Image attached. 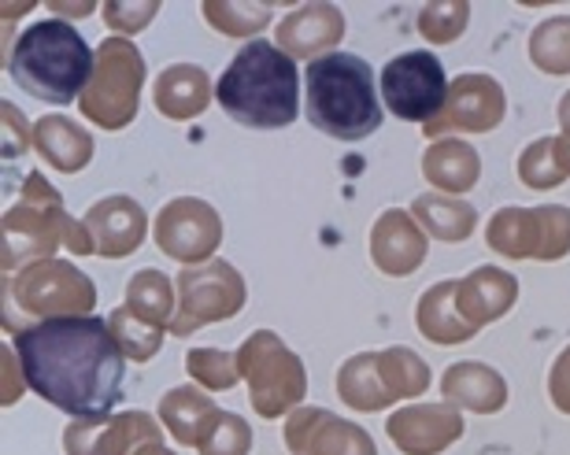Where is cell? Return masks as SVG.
Returning <instances> with one entry per match:
<instances>
[{
    "mask_svg": "<svg viewBox=\"0 0 570 455\" xmlns=\"http://www.w3.org/2000/svg\"><path fill=\"white\" fill-rule=\"evenodd\" d=\"M16 356L30 389L75 423L108 418L122 400L127 352L105 318L60 315L22 326L16 334Z\"/></svg>",
    "mask_w": 570,
    "mask_h": 455,
    "instance_id": "1",
    "label": "cell"
},
{
    "mask_svg": "<svg viewBox=\"0 0 570 455\" xmlns=\"http://www.w3.org/2000/svg\"><path fill=\"white\" fill-rule=\"evenodd\" d=\"M215 100L248 130L289 127L301 111V75L293 56L264 38H253L223 71Z\"/></svg>",
    "mask_w": 570,
    "mask_h": 455,
    "instance_id": "2",
    "label": "cell"
},
{
    "mask_svg": "<svg viewBox=\"0 0 570 455\" xmlns=\"http://www.w3.org/2000/svg\"><path fill=\"white\" fill-rule=\"evenodd\" d=\"M307 122L337 141H363L382 127V100L371 63L352 52H326L307 63Z\"/></svg>",
    "mask_w": 570,
    "mask_h": 455,
    "instance_id": "3",
    "label": "cell"
},
{
    "mask_svg": "<svg viewBox=\"0 0 570 455\" xmlns=\"http://www.w3.org/2000/svg\"><path fill=\"white\" fill-rule=\"evenodd\" d=\"M8 75L22 93L49 105H75L94 75V52L71 22L41 19L19 33L8 52Z\"/></svg>",
    "mask_w": 570,
    "mask_h": 455,
    "instance_id": "4",
    "label": "cell"
},
{
    "mask_svg": "<svg viewBox=\"0 0 570 455\" xmlns=\"http://www.w3.org/2000/svg\"><path fill=\"white\" fill-rule=\"evenodd\" d=\"M145 78L141 52L130 41L108 38L97 52V78L82 97V111L100 127L119 130L138 116V89Z\"/></svg>",
    "mask_w": 570,
    "mask_h": 455,
    "instance_id": "5",
    "label": "cell"
},
{
    "mask_svg": "<svg viewBox=\"0 0 570 455\" xmlns=\"http://www.w3.org/2000/svg\"><path fill=\"white\" fill-rule=\"evenodd\" d=\"M237 367L253 385V407L264 418L282 415L304 396V370L275 334L259 329L237 352Z\"/></svg>",
    "mask_w": 570,
    "mask_h": 455,
    "instance_id": "6",
    "label": "cell"
},
{
    "mask_svg": "<svg viewBox=\"0 0 570 455\" xmlns=\"http://www.w3.org/2000/svg\"><path fill=\"white\" fill-rule=\"evenodd\" d=\"M449 93L452 89L449 78H444V67L426 49L393 56L382 71L385 105H390L393 116H401L407 122H433L444 111Z\"/></svg>",
    "mask_w": 570,
    "mask_h": 455,
    "instance_id": "7",
    "label": "cell"
},
{
    "mask_svg": "<svg viewBox=\"0 0 570 455\" xmlns=\"http://www.w3.org/2000/svg\"><path fill=\"white\" fill-rule=\"evenodd\" d=\"M489 245L504 256L560 259L570 253V211L567 208H504L489 226Z\"/></svg>",
    "mask_w": 570,
    "mask_h": 455,
    "instance_id": "8",
    "label": "cell"
},
{
    "mask_svg": "<svg viewBox=\"0 0 570 455\" xmlns=\"http://www.w3.org/2000/svg\"><path fill=\"white\" fill-rule=\"evenodd\" d=\"M178 289H181V315L178 323L170 326L175 334H189L204 323H215V318H230L242 311L245 304V286L242 278L234 275L230 264H208V267H197V270H181L178 278Z\"/></svg>",
    "mask_w": 570,
    "mask_h": 455,
    "instance_id": "9",
    "label": "cell"
},
{
    "mask_svg": "<svg viewBox=\"0 0 570 455\" xmlns=\"http://www.w3.org/2000/svg\"><path fill=\"white\" fill-rule=\"evenodd\" d=\"M11 289H16V300L27 307V311L45 315V318L89 311L97 300L94 281L86 275H78L75 267L56 264V259H45V264H33L30 270H22Z\"/></svg>",
    "mask_w": 570,
    "mask_h": 455,
    "instance_id": "10",
    "label": "cell"
},
{
    "mask_svg": "<svg viewBox=\"0 0 570 455\" xmlns=\"http://www.w3.org/2000/svg\"><path fill=\"white\" fill-rule=\"evenodd\" d=\"M219 237H223V222L204 200L181 197V200H170L167 208L159 211L156 245L175 259L212 256L215 245H219Z\"/></svg>",
    "mask_w": 570,
    "mask_h": 455,
    "instance_id": "11",
    "label": "cell"
},
{
    "mask_svg": "<svg viewBox=\"0 0 570 455\" xmlns=\"http://www.w3.org/2000/svg\"><path fill=\"white\" fill-rule=\"evenodd\" d=\"M138 437L159 441V429L145 412L119 418H94V423H71L63 434L67 455H138Z\"/></svg>",
    "mask_w": 570,
    "mask_h": 455,
    "instance_id": "12",
    "label": "cell"
},
{
    "mask_svg": "<svg viewBox=\"0 0 570 455\" xmlns=\"http://www.w3.org/2000/svg\"><path fill=\"white\" fill-rule=\"evenodd\" d=\"M452 105L441 111L438 119L426 122V138L441 130H493L500 116H504V93L493 78L485 75H466L452 86Z\"/></svg>",
    "mask_w": 570,
    "mask_h": 455,
    "instance_id": "13",
    "label": "cell"
},
{
    "mask_svg": "<svg viewBox=\"0 0 570 455\" xmlns=\"http://www.w3.org/2000/svg\"><path fill=\"white\" fill-rule=\"evenodd\" d=\"M296 445V452L307 455H379L374 452V441L363 434L360 426L352 423H337L334 415L323 412V407H312V412H296L289 418V429L285 437H304Z\"/></svg>",
    "mask_w": 570,
    "mask_h": 455,
    "instance_id": "14",
    "label": "cell"
},
{
    "mask_svg": "<svg viewBox=\"0 0 570 455\" xmlns=\"http://www.w3.org/2000/svg\"><path fill=\"white\" fill-rule=\"evenodd\" d=\"M463 434V418L441 404L407 407V412L390 418V437L401 445V452L412 455H438Z\"/></svg>",
    "mask_w": 570,
    "mask_h": 455,
    "instance_id": "15",
    "label": "cell"
},
{
    "mask_svg": "<svg viewBox=\"0 0 570 455\" xmlns=\"http://www.w3.org/2000/svg\"><path fill=\"white\" fill-rule=\"evenodd\" d=\"M86 230L94 237V248L100 256L119 259L141 245L145 211L130 197H108L94 204V211L86 215Z\"/></svg>",
    "mask_w": 570,
    "mask_h": 455,
    "instance_id": "16",
    "label": "cell"
},
{
    "mask_svg": "<svg viewBox=\"0 0 570 455\" xmlns=\"http://www.w3.org/2000/svg\"><path fill=\"white\" fill-rule=\"evenodd\" d=\"M515 278L500 275L497 267H478L471 278L455 281V300H460L463 323L478 334V326L508 311L511 300H515Z\"/></svg>",
    "mask_w": 570,
    "mask_h": 455,
    "instance_id": "17",
    "label": "cell"
},
{
    "mask_svg": "<svg viewBox=\"0 0 570 455\" xmlns=\"http://www.w3.org/2000/svg\"><path fill=\"white\" fill-rule=\"evenodd\" d=\"M371 253L379 259V267L385 275H412L423 264V234L415 230V222L401 211H385L379 226H374V241Z\"/></svg>",
    "mask_w": 570,
    "mask_h": 455,
    "instance_id": "18",
    "label": "cell"
},
{
    "mask_svg": "<svg viewBox=\"0 0 570 455\" xmlns=\"http://www.w3.org/2000/svg\"><path fill=\"white\" fill-rule=\"evenodd\" d=\"M341 30H345L341 11L330 4H315V8L293 11L278 27V38L289 56H312L318 49H326V44H334L341 38Z\"/></svg>",
    "mask_w": 570,
    "mask_h": 455,
    "instance_id": "19",
    "label": "cell"
},
{
    "mask_svg": "<svg viewBox=\"0 0 570 455\" xmlns=\"http://www.w3.org/2000/svg\"><path fill=\"white\" fill-rule=\"evenodd\" d=\"M159 415H164V423L170 426V434H175L181 445H204V437L215 429L223 412L215 415V404L208 396H200L193 389H175L164 396Z\"/></svg>",
    "mask_w": 570,
    "mask_h": 455,
    "instance_id": "20",
    "label": "cell"
},
{
    "mask_svg": "<svg viewBox=\"0 0 570 455\" xmlns=\"http://www.w3.org/2000/svg\"><path fill=\"white\" fill-rule=\"evenodd\" d=\"M444 396L474 407V412H500L508 400L500 374L482 367V363H460V367L444 374Z\"/></svg>",
    "mask_w": 570,
    "mask_h": 455,
    "instance_id": "21",
    "label": "cell"
},
{
    "mask_svg": "<svg viewBox=\"0 0 570 455\" xmlns=\"http://www.w3.org/2000/svg\"><path fill=\"white\" fill-rule=\"evenodd\" d=\"M208 105V75L200 67H170L156 82V108L170 119L200 116Z\"/></svg>",
    "mask_w": 570,
    "mask_h": 455,
    "instance_id": "22",
    "label": "cell"
},
{
    "mask_svg": "<svg viewBox=\"0 0 570 455\" xmlns=\"http://www.w3.org/2000/svg\"><path fill=\"white\" fill-rule=\"evenodd\" d=\"M38 149L60 170H82L94 156V138L86 130H78L71 119L49 116L38 122Z\"/></svg>",
    "mask_w": 570,
    "mask_h": 455,
    "instance_id": "23",
    "label": "cell"
},
{
    "mask_svg": "<svg viewBox=\"0 0 570 455\" xmlns=\"http://www.w3.org/2000/svg\"><path fill=\"white\" fill-rule=\"evenodd\" d=\"M455 293V281H441V286L426 289L423 304H419V329L438 340V345H455V340L474 337V329L463 323L460 300H449Z\"/></svg>",
    "mask_w": 570,
    "mask_h": 455,
    "instance_id": "24",
    "label": "cell"
},
{
    "mask_svg": "<svg viewBox=\"0 0 570 455\" xmlns=\"http://www.w3.org/2000/svg\"><path fill=\"white\" fill-rule=\"evenodd\" d=\"M423 170L433 186H441L449 192H463V189H471L478 178V156L471 145H463V141H441L438 149L426 152Z\"/></svg>",
    "mask_w": 570,
    "mask_h": 455,
    "instance_id": "25",
    "label": "cell"
},
{
    "mask_svg": "<svg viewBox=\"0 0 570 455\" xmlns=\"http://www.w3.org/2000/svg\"><path fill=\"white\" fill-rule=\"evenodd\" d=\"M374 363H379V378L385 385V393H390V400H396V396H415V393H423L430 385L426 363L419 359L412 348L379 352Z\"/></svg>",
    "mask_w": 570,
    "mask_h": 455,
    "instance_id": "26",
    "label": "cell"
},
{
    "mask_svg": "<svg viewBox=\"0 0 570 455\" xmlns=\"http://www.w3.org/2000/svg\"><path fill=\"white\" fill-rule=\"evenodd\" d=\"M415 219L426 222V230L441 241H463L474 230V208L471 204H455L449 197H419Z\"/></svg>",
    "mask_w": 570,
    "mask_h": 455,
    "instance_id": "27",
    "label": "cell"
},
{
    "mask_svg": "<svg viewBox=\"0 0 570 455\" xmlns=\"http://www.w3.org/2000/svg\"><path fill=\"white\" fill-rule=\"evenodd\" d=\"M337 393L345 396L352 407H360V412H374V407L390 404V393H385V385L379 378V363H374V356L352 359L348 367L337 374Z\"/></svg>",
    "mask_w": 570,
    "mask_h": 455,
    "instance_id": "28",
    "label": "cell"
},
{
    "mask_svg": "<svg viewBox=\"0 0 570 455\" xmlns=\"http://www.w3.org/2000/svg\"><path fill=\"white\" fill-rule=\"evenodd\" d=\"M127 300H130V311L145 318L148 326L164 329V323L170 318V286L159 270H141L127 286Z\"/></svg>",
    "mask_w": 570,
    "mask_h": 455,
    "instance_id": "29",
    "label": "cell"
},
{
    "mask_svg": "<svg viewBox=\"0 0 570 455\" xmlns=\"http://www.w3.org/2000/svg\"><path fill=\"white\" fill-rule=\"evenodd\" d=\"M530 56L541 71L549 75H567L570 71V19H549L533 30V41H530Z\"/></svg>",
    "mask_w": 570,
    "mask_h": 455,
    "instance_id": "30",
    "label": "cell"
},
{
    "mask_svg": "<svg viewBox=\"0 0 570 455\" xmlns=\"http://www.w3.org/2000/svg\"><path fill=\"white\" fill-rule=\"evenodd\" d=\"M519 170H522V178H527V186H533V189L560 186L567 175H563V167H560V156H556V138L533 141L530 149H527V156H522Z\"/></svg>",
    "mask_w": 570,
    "mask_h": 455,
    "instance_id": "31",
    "label": "cell"
},
{
    "mask_svg": "<svg viewBox=\"0 0 570 455\" xmlns=\"http://www.w3.org/2000/svg\"><path fill=\"white\" fill-rule=\"evenodd\" d=\"M230 359L234 356H226V352L197 348V352H189V356H186V367H189L193 378L204 382L208 389H230L234 378H237V370H242V367H234Z\"/></svg>",
    "mask_w": 570,
    "mask_h": 455,
    "instance_id": "32",
    "label": "cell"
},
{
    "mask_svg": "<svg viewBox=\"0 0 570 455\" xmlns=\"http://www.w3.org/2000/svg\"><path fill=\"white\" fill-rule=\"evenodd\" d=\"M253 448V434L237 415H219V423L204 437L200 455H245Z\"/></svg>",
    "mask_w": 570,
    "mask_h": 455,
    "instance_id": "33",
    "label": "cell"
},
{
    "mask_svg": "<svg viewBox=\"0 0 570 455\" xmlns=\"http://www.w3.org/2000/svg\"><path fill=\"white\" fill-rule=\"evenodd\" d=\"M204 16H208V22H215L223 33H253L259 30L264 22L271 19V11L267 8H242V4H208L204 8Z\"/></svg>",
    "mask_w": 570,
    "mask_h": 455,
    "instance_id": "34",
    "label": "cell"
},
{
    "mask_svg": "<svg viewBox=\"0 0 570 455\" xmlns=\"http://www.w3.org/2000/svg\"><path fill=\"white\" fill-rule=\"evenodd\" d=\"M466 22V4H441V8H426L419 16V27L430 41H452L455 33L463 30Z\"/></svg>",
    "mask_w": 570,
    "mask_h": 455,
    "instance_id": "35",
    "label": "cell"
},
{
    "mask_svg": "<svg viewBox=\"0 0 570 455\" xmlns=\"http://www.w3.org/2000/svg\"><path fill=\"white\" fill-rule=\"evenodd\" d=\"M552 400L560 412L570 415V348L560 356V363H556V370H552Z\"/></svg>",
    "mask_w": 570,
    "mask_h": 455,
    "instance_id": "36",
    "label": "cell"
},
{
    "mask_svg": "<svg viewBox=\"0 0 570 455\" xmlns=\"http://www.w3.org/2000/svg\"><path fill=\"white\" fill-rule=\"evenodd\" d=\"M560 122H563V130H567V138H570V93L563 97V105H560Z\"/></svg>",
    "mask_w": 570,
    "mask_h": 455,
    "instance_id": "37",
    "label": "cell"
},
{
    "mask_svg": "<svg viewBox=\"0 0 570 455\" xmlns=\"http://www.w3.org/2000/svg\"><path fill=\"white\" fill-rule=\"evenodd\" d=\"M138 455H175V452H164V448H159V445H145Z\"/></svg>",
    "mask_w": 570,
    "mask_h": 455,
    "instance_id": "38",
    "label": "cell"
}]
</instances>
